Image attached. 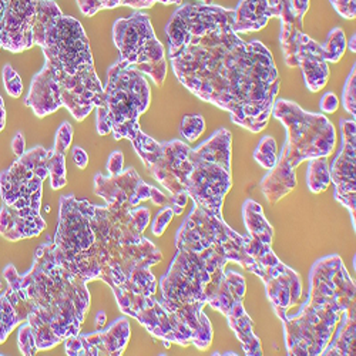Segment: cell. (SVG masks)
Wrapping results in <instances>:
<instances>
[{
  "label": "cell",
  "mask_w": 356,
  "mask_h": 356,
  "mask_svg": "<svg viewBox=\"0 0 356 356\" xmlns=\"http://www.w3.org/2000/svg\"><path fill=\"white\" fill-rule=\"evenodd\" d=\"M150 175L170 194L171 209L181 216L191 197L194 205L222 220V204L232 187L231 131L220 129L191 148L181 140L159 143L138 129L130 138Z\"/></svg>",
  "instance_id": "obj_6"
},
{
  "label": "cell",
  "mask_w": 356,
  "mask_h": 356,
  "mask_svg": "<svg viewBox=\"0 0 356 356\" xmlns=\"http://www.w3.org/2000/svg\"><path fill=\"white\" fill-rule=\"evenodd\" d=\"M130 323L118 318L108 330L95 334H79L65 341L67 356H120L130 341Z\"/></svg>",
  "instance_id": "obj_14"
},
{
  "label": "cell",
  "mask_w": 356,
  "mask_h": 356,
  "mask_svg": "<svg viewBox=\"0 0 356 356\" xmlns=\"http://www.w3.org/2000/svg\"><path fill=\"white\" fill-rule=\"evenodd\" d=\"M355 39H356V36H355V33H353V36L350 38V40H349V50L350 51H356V47H355Z\"/></svg>",
  "instance_id": "obj_37"
},
{
  "label": "cell",
  "mask_w": 356,
  "mask_h": 356,
  "mask_svg": "<svg viewBox=\"0 0 356 356\" xmlns=\"http://www.w3.org/2000/svg\"><path fill=\"white\" fill-rule=\"evenodd\" d=\"M2 288H3V285H2V282H0V291H2Z\"/></svg>",
  "instance_id": "obj_38"
},
{
  "label": "cell",
  "mask_w": 356,
  "mask_h": 356,
  "mask_svg": "<svg viewBox=\"0 0 356 356\" xmlns=\"http://www.w3.org/2000/svg\"><path fill=\"white\" fill-rule=\"evenodd\" d=\"M355 281L338 254L318 259L309 273L308 300L295 315L275 311L282 321L286 355L319 356L330 343L341 316L355 309Z\"/></svg>",
  "instance_id": "obj_7"
},
{
  "label": "cell",
  "mask_w": 356,
  "mask_h": 356,
  "mask_svg": "<svg viewBox=\"0 0 356 356\" xmlns=\"http://www.w3.org/2000/svg\"><path fill=\"white\" fill-rule=\"evenodd\" d=\"M355 309H348L341 316V325L334 341L322 350V356H352L355 355Z\"/></svg>",
  "instance_id": "obj_17"
},
{
  "label": "cell",
  "mask_w": 356,
  "mask_h": 356,
  "mask_svg": "<svg viewBox=\"0 0 356 356\" xmlns=\"http://www.w3.org/2000/svg\"><path fill=\"white\" fill-rule=\"evenodd\" d=\"M104 322H106V314L104 312H99V315H97V328H102V325H104Z\"/></svg>",
  "instance_id": "obj_36"
},
{
  "label": "cell",
  "mask_w": 356,
  "mask_h": 356,
  "mask_svg": "<svg viewBox=\"0 0 356 356\" xmlns=\"http://www.w3.org/2000/svg\"><path fill=\"white\" fill-rule=\"evenodd\" d=\"M5 124H6V110H5L3 99L0 97V131L5 129Z\"/></svg>",
  "instance_id": "obj_34"
},
{
  "label": "cell",
  "mask_w": 356,
  "mask_h": 356,
  "mask_svg": "<svg viewBox=\"0 0 356 356\" xmlns=\"http://www.w3.org/2000/svg\"><path fill=\"white\" fill-rule=\"evenodd\" d=\"M204 131L205 120L201 114H190L183 118L180 133L188 143H194L195 140H198V137H201Z\"/></svg>",
  "instance_id": "obj_23"
},
{
  "label": "cell",
  "mask_w": 356,
  "mask_h": 356,
  "mask_svg": "<svg viewBox=\"0 0 356 356\" xmlns=\"http://www.w3.org/2000/svg\"><path fill=\"white\" fill-rule=\"evenodd\" d=\"M355 118L341 120L342 145L339 154L330 170L331 181L335 186V200L349 211L355 231L356 218V181H355Z\"/></svg>",
  "instance_id": "obj_13"
},
{
  "label": "cell",
  "mask_w": 356,
  "mask_h": 356,
  "mask_svg": "<svg viewBox=\"0 0 356 356\" xmlns=\"http://www.w3.org/2000/svg\"><path fill=\"white\" fill-rule=\"evenodd\" d=\"M124 170V156L122 152H114L110 154L107 161V171L110 175H117Z\"/></svg>",
  "instance_id": "obj_29"
},
{
  "label": "cell",
  "mask_w": 356,
  "mask_h": 356,
  "mask_svg": "<svg viewBox=\"0 0 356 356\" xmlns=\"http://www.w3.org/2000/svg\"><path fill=\"white\" fill-rule=\"evenodd\" d=\"M243 217L248 235H240L224 218L194 205L177 232V254L160 280V305L188 326L194 334L193 345L200 350H207L213 342L211 322L202 312L204 305H210L227 318L245 355L264 353L254 334V322L243 305L245 278L235 271L225 273L228 262L243 265L264 281L274 311L286 312L302 296L301 277L282 264L271 248L274 228L262 207L247 200Z\"/></svg>",
  "instance_id": "obj_1"
},
{
  "label": "cell",
  "mask_w": 356,
  "mask_h": 356,
  "mask_svg": "<svg viewBox=\"0 0 356 356\" xmlns=\"http://www.w3.org/2000/svg\"><path fill=\"white\" fill-rule=\"evenodd\" d=\"M235 9L183 3L165 33L172 72L186 88L228 111L231 122L262 131L280 93L271 51L261 42H244L234 32Z\"/></svg>",
  "instance_id": "obj_3"
},
{
  "label": "cell",
  "mask_w": 356,
  "mask_h": 356,
  "mask_svg": "<svg viewBox=\"0 0 356 356\" xmlns=\"http://www.w3.org/2000/svg\"><path fill=\"white\" fill-rule=\"evenodd\" d=\"M50 175V150L38 145L24 152L9 170L0 174V235L8 241L42 234L46 221L40 216L43 183Z\"/></svg>",
  "instance_id": "obj_9"
},
{
  "label": "cell",
  "mask_w": 356,
  "mask_h": 356,
  "mask_svg": "<svg viewBox=\"0 0 356 356\" xmlns=\"http://www.w3.org/2000/svg\"><path fill=\"white\" fill-rule=\"evenodd\" d=\"M72 141H73V127L70 123L65 122L60 127H58V130L56 133V140H54L53 148H56V150H58V152L66 153Z\"/></svg>",
  "instance_id": "obj_26"
},
{
  "label": "cell",
  "mask_w": 356,
  "mask_h": 356,
  "mask_svg": "<svg viewBox=\"0 0 356 356\" xmlns=\"http://www.w3.org/2000/svg\"><path fill=\"white\" fill-rule=\"evenodd\" d=\"M271 17H275V10L268 0H240L235 8V33L258 32L266 26Z\"/></svg>",
  "instance_id": "obj_16"
},
{
  "label": "cell",
  "mask_w": 356,
  "mask_h": 356,
  "mask_svg": "<svg viewBox=\"0 0 356 356\" xmlns=\"http://www.w3.org/2000/svg\"><path fill=\"white\" fill-rule=\"evenodd\" d=\"M289 5L293 15L298 19L304 20V16L309 9V0H289Z\"/></svg>",
  "instance_id": "obj_31"
},
{
  "label": "cell",
  "mask_w": 356,
  "mask_h": 356,
  "mask_svg": "<svg viewBox=\"0 0 356 356\" xmlns=\"http://www.w3.org/2000/svg\"><path fill=\"white\" fill-rule=\"evenodd\" d=\"M32 33L46 63L33 77L24 104L40 118L66 107L83 122L102 104L104 88L81 23L65 16L54 0H38Z\"/></svg>",
  "instance_id": "obj_5"
},
{
  "label": "cell",
  "mask_w": 356,
  "mask_h": 356,
  "mask_svg": "<svg viewBox=\"0 0 356 356\" xmlns=\"http://www.w3.org/2000/svg\"><path fill=\"white\" fill-rule=\"evenodd\" d=\"M271 114L286 129L282 152L261 181L266 201L274 205L296 187V168L302 161L332 154L337 131L323 114L308 113L289 100H277Z\"/></svg>",
  "instance_id": "obj_8"
},
{
  "label": "cell",
  "mask_w": 356,
  "mask_h": 356,
  "mask_svg": "<svg viewBox=\"0 0 356 356\" xmlns=\"http://www.w3.org/2000/svg\"><path fill=\"white\" fill-rule=\"evenodd\" d=\"M66 153L58 152L56 148L50 150V184L54 191L63 188L67 184L66 178Z\"/></svg>",
  "instance_id": "obj_21"
},
{
  "label": "cell",
  "mask_w": 356,
  "mask_h": 356,
  "mask_svg": "<svg viewBox=\"0 0 356 356\" xmlns=\"http://www.w3.org/2000/svg\"><path fill=\"white\" fill-rule=\"evenodd\" d=\"M174 211L171 207H164V209L157 214L154 222H153V234L156 236H161L165 231V228L168 227V224L172 221L174 218Z\"/></svg>",
  "instance_id": "obj_27"
},
{
  "label": "cell",
  "mask_w": 356,
  "mask_h": 356,
  "mask_svg": "<svg viewBox=\"0 0 356 356\" xmlns=\"http://www.w3.org/2000/svg\"><path fill=\"white\" fill-rule=\"evenodd\" d=\"M321 111L322 113H326V114H332L338 110L339 107V99L337 97V95L334 92H328L325 93L321 99Z\"/></svg>",
  "instance_id": "obj_30"
},
{
  "label": "cell",
  "mask_w": 356,
  "mask_h": 356,
  "mask_svg": "<svg viewBox=\"0 0 356 356\" xmlns=\"http://www.w3.org/2000/svg\"><path fill=\"white\" fill-rule=\"evenodd\" d=\"M331 174L330 164L326 161V157H318L309 160L308 171H307V184L308 190L312 194H321L330 187Z\"/></svg>",
  "instance_id": "obj_19"
},
{
  "label": "cell",
  "mask_w": 356,
  "mask_h": 356,
  "mask_svg": "<svg viewBox=\"0 0 356 356\" xmlns=\"http://www.w3.org/2000/svg\"><path fill=\"white\" fill-rule=\"evenodd\" d=\"M5 5L2 47L20 53L33 44L32 26L38 0H2Z\"/></svg>",
  "instance_id": "obj_15"
},
{
  "label": "cell",
  "mask_w": 356,
  "mask_h": 356,
  "mask_svg": "<svg viewBox=\"0 0 356 356\" xmlns=\"http://www.w3.org/2000/svg\"><path fill=\"white\" fill-rule=\"evenodd\" d=\"M346 38L341 27H335L330 32L326 42L321 46L323 60L326 63H338L346 50Z\"/></svg>",
  "instance_id": "obj_20"
},
{
  "label": "cell",
  "mask_w": 356,
  "mask_h": 356,
  "mask_svg": "<svg viewBox=\"0 0 356 356\" xmlns=\"http://www.w3.org/2000/svg\"><path fill=\"white\" fill-rule=\"evenodd\" d=\"M107 76L103 102L96 107L97 133L129 140L140 129L138 117L150 107V86L143 73L122 60L108 69Z\"/></svg>",
  "instance_id": "obj_10"
},
{
  "label": "cell",
  "mask_w": 356,
  "mask_h": 356,
  "mask_svg": "<svg viewBox=\"0 0 356 356\" xmlns=\"http://www.w3.org/2000/svg\"><path fill=\"white\" fill-rule=\"evenodd\" d=\"M330 2L342 17L348 20L356 17V0H330Z\"/></svg>",
  "instance_id": "obj_28"
},
{
  "label": "cell",
  "mask_w": 356,
  "mask_h": 356,
  "mask_svg": "<svg viewBox=\"0 0 356 356\" xmlns=\"http://www.w3.org/2000/svg\"><path fill=\"white\" fill-rule=\"evenodd\" d=\"M281 19V47L288 67H300L308 90L315 93L328 83L330 66L323 60L321 46L302 31L304 20L298 19L289 5V0H268Z\"/></svg>",
  "instance_id": "obj_12"
},
{
  "label": "cell",
  "mask_w": 356,
  "mask_h": 356,
  "mask_svg": "<svg viewBox=\"0 0 356 356\" xmlns=\"http://www.w3.org/2000/svg\"><path fill=\"white\" fill-rule=\"evenodd\" d=\"M95 193L107 205H93L73 194L60 197L54 257L84 282L102 280L110 285L126 314L156 298L157 280L150 268L163 259L159 248L143 236L152 213L137 205L152 200L154 205L171 207V200L145 184L133 167L110 177L96 174Z\"/></svg>",
  "instance_id": "obj_2"
},
{
  "label": "cell",
  "mask_w": 356,
  "mask_h": 356,
  "mask_svg": "<svg viewBox=\"0 0 356 356\" xmlns=\"http://www.w3.org/2000/svg\"><path fill=\"white\" fill-rule=\"evenodd\" d=\"M113 40L120 50L122 62L150 76L157 87H163L167 77L165 51L147 13L136 10L127 19H118L113 26Z\"/></svg>",
  "instance_id": "obj_11"
},
{
  "label": "cell",
  "mask_w": 356,
  "mask_h": 356,
  "mask_svg": "<svg viewBox=\"0 0 356 356\" xmlns=\"http://www.w3.org/2000/svg\"><path fill=\"white\" fill-rule=\"evenodd\" d=\"M0 355H2V353H0Z\"/></svg>",
  "instance_id": "obj_39"
},
{
  "label": "cell",
  "mask_w": 356,
  "mask_h": 356,
  "mask_svg": "<svg viewBox=\"0 0 356 356\" xmlns=\"http://www.w3.org/2000/svg\"><path fill=\"white\" fill-rule=\"evenodd\" d=\"M3 275L8 289L0 296V343L19 326L35 339L38 350H49L80 334L90 307L87 282L58 262L53 240L42 244L32 268L20 275L9 264Z\"/></svg>",
  "instance_id": "obj_4"
},
{
  "label": "cell",
  "mask_w": 356,
  "mask_h": 356,
  "mask_svg": "<svg viewBox=\"0 0 356 356\" xmlns=\"http://www.w3.org/2000/svg\"><path fill=\"white\" fill-rule=\"evenodd\" d=\"M73 161H74V164H76L80 170H84V168L87 167L88 156H87V153L83 150V148H80V147H74V148H73Z\"/></svg>",
  "instance_id": "obj_32"
},
{
  "label": "cell",
  "mask_w": 356,
  "mask_h": 356,
  "mask_svg": "<svg viewBox=\"0 0 356 356\" xmlns=\"http://www.w3.org/2000/svg\"><path fill=\"white\" fill-rule=\"evenodd\" d=\"M3 15H5V5L0 0V49H2V31H3Z\"/></svg>",
  "instance_id": "obj_35"
},
{
  "label": "cell",
  "mask_w": 356,
  "mask_h": 356,
  "mask_svg": "<svg viewBox=\"0 0 356 356\" xmlns=\"http://www.w3.org/2000/svg\"><path fill=\"white\" fill-rule=\"evenodd\" d=\"M2 77H3V84H5L8 95L13 99L20 97L23 93V81H22L20 76L17 74V72L15 69H12L10 65H6L3 67Z\"/></svg>",
  "instance_id": "obj_25"
},
{
  "label": "cell",
  "mask_w": 356,
  "mask_h": 356,
  "mask_svg": "<svg viewBox=\"0 0 356 356\" xmlns=\"http://www.w3.org/2000/svg\"><path fill=\"white\" fill-rule=\"evenodd\" d=\"M26 141H24V137H23V134L19 131V133H16V136H15V138H13V141H12V150H13V153L17 156V157H20V156H23V153L26 152Z\"/></svg>",
  "instance_id": "obj_33"
},
{
  "label": "cell",
  "mask_w": 356,
  "mask_h": 356,
  "mask_svg": "<svg viewBox=\"0 0 356 356\" xmlns=\"http://www.w3.org/2000/svg\"><path fill=\"white\" fill-rule=\"evenodd\" d=\"M355 63L350 69V73L346 79V83L343 86V92H342V106L343 108L353 115H356V95H355V90H356V69H355Z\"/></svg>",
  "instance_id": "obj_24"
},
{
  "label": "cell",
  "mask_w": 356,
  "mask_h": 356,
  "mask_svg": "<svg viewBox=\"0 0 356 356\" xmlns=\"http://www.w3.org/2000/svg\"><path fill=\"white\" fill-rule=\"evenodd\" d=\"M277 141L271 136H265L254 153V160L265 170H271L277 163Z\"/></svg>",
  "instance_id": "obj_22"
},
{
  "label": "cell",
  "mask_w": 356,
  "mask_h": 356,
  "mask_svg": "<svg viewBox=\"0 0 356 356\" xmlns=\"http://www.w3.org/2000/svg\"><path fill=\"white\" fill-rule=\"evenodd\" d=\"M165 3V0H77L80 12L90 17L95 16L102 9H114L117 6H130L134 10L150 9L154 3Z\"/></svg>",
  "instance_id": "obj_18"
}]
</instances>
